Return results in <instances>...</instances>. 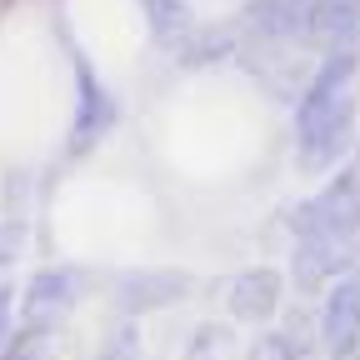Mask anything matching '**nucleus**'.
<instances>
[{
  "label": "nucleus",
  "mask_w": 360,
  "mask_h": 360,
  "mask_svg": "<svg viewBox=\"0 0 360 360\" xmlns=\"http://www.w3.org/2000/svg\"><path fill=\"white\" fill-rule=\"evenodd\" d=\"M350 56H330V65L310 80L295 110V155L305 170H330L350 135H355V101H350Z\"/></svg>",
  "instance_id": "f257e3e1"
},
{
  "label": "nucleus",
  "mask_w": 360,
  "mask_h": 360,
  "mask_svg": "<svg viewBox=\"0 0 360 360\" xmlns=\"http://www.w3.org/2000/svg\"><path fill=\"white\" fill-rule=\"evenodd\" d=\"M355 225H360V186H355V175L330 180V186L315 195V200H305V205L295 210V231H300V240H305V236L350 240Z\"/></svg>",
  "instance_id": "f03ea898"
},
{
  "label": "nucleus",
  "mask_w": 360,
  "mask_h": 360,
  "mask_svg": "<svg viewBox=\"0 0 360 360\" xmlns=\"http://www.w3.org/2000/svg\"><path fill=\"white\" fill-rule=\"evenodd\" d=\"M326 345L350 355L360 345V281H335L326 300Z\"/></svg>",
  "instance_id": "7ed1b4c3"
},
{
  "label": "nucleus",
  "mask_w": 360,
  "mask_h": 360,
  "mask_svg": "<svg viewBox=\"0 0 360 360\" xmlns=\"http://www.w3.org/2000/svg\"><path fill=\"white\" fill-rule=\"evenodd\" d=\"M345 260H350V240L305 236V240H300V250H295V281H300L305 290H315V285L335 281L340 270H345Z\"/></svg>",
  "instance_id": "20e7f679"
},
{
  "label": "nucleus",
  "mask_w": 360,
  "mask_h": 360,
  "mask_svg": "<svg viewBox=\"0 0 360 360\" xmlns=\"http://www.w3.org/2000/svg\"><path fill=\"white\" fill-rule=\"evenodd\" d=\"M281 300V281L270 276V270H250V276H240L231 285V305L236 315H245V321H260V315H270Z\"/></svg>",
  "instance_id": "39448f33"
},
{
  "label": "nucleus",
  "mask_w": 360,
  "mask_h": 360,
  "mask_svg": "<svg viewBox=\"0 0 360 360\" xmlns=\"http://www.w3.org/2000/svg\"><path fill=\"white\" fill-rule=\"evenodd\" d=\"M65 305H70V281L40 276V281L30 285V300H25V321H30L35 330H45L51 321H60V315H65Z\"/></svg>",
  "instance_id": "423d86ee"
},
{
  "label": "nucleus",
  "mask_w": 360,
  "mask_h": 360,
  "mask_svg": "<svg viewBox=\"0 0 360 360\" xmlns=\"http://www.w3.org/2000/svg\"><path fill=\"white\" fill-rule=\"evenodd\" d=\"M250 360H295V350H290L281 335H265V340L250 350Z\"/></svg>",
  "instance_id": "0eeeda50"
},
{
  "label": "nucleus",
  "mask_w": 360,
  "mask_h": 360,
  "mask_svg": "<svg viewBox=\"0 0 360 360\" xmlns=\"http://www.w3.org/2000/svg\"><path fill=\"white\" fill-rule=\"evenodd\" d=\"M6 326H11V295L0 290V340H6Z\"/></svg>",
  "instance_id": "6e6552de"
}]
</instances>
